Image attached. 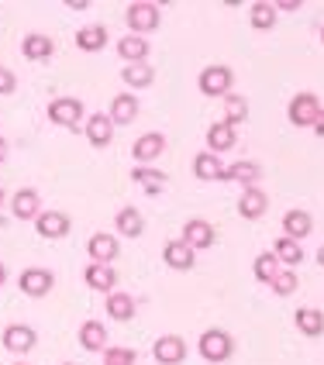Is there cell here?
Returning a JSON list of instances; mask_svg holds the SVG:
<instances>
[{
    "mask_svg": "<svg viewBox=\"0 0 324 365\" xmlns=\"http://www.w3.org/2000/svg\"><path fill=\"white\" fill-rule=\"evenodd\" d=\"M4 159H7V142L0 138V163H4Z\"/></svg>",
    "mask_w": 324,
    "mask_h": 365,
    "instance_id": "40",
    "label": "cell"
},
{
    "mask_svg": "<svg viewBox=\"0 0 324 365\" xmlns=\"http://www.w3.org/2000/svg\"><path fill=\"white\" fill-rule=\"evenodd\" d=\"M107 28L103 24H86V28H80L76 31V48L80 52H101V48H107Z\"/></svg>",
    "mask_w": 324,
    "mask_h": 365,
    "instance_id": "25",
    "label": "cell"
},
{
    "mask_svg": "<svg viewBox=\"0 0 324 365\" xmlns=\"http://www.w3.org/2000/svg\"><path fill=\"white\" fill-rule=\"evenodd\" d=\"M276 4H269V0H259V4H252L248 7V24L255 28V31H273L276 28Z\"/></svg>",
    "mask_w": 324,
    "mask_h": 365,
    "instance_id": "26",
    "label": "cell"
},
{
    "mask_svg": "<svg viewBox=\"0 0 324 365\" xmlns=\"http://www.w3.org/2000/svg\"><path fill=\"white\" fill-rule=\"evenodd\" d=\"M18 286L24 297H31V300H41V297H49L52 293V286H56V276L49 272V269H24L18 276Z\"/></svg>",
    "mask_w": 324,
    "mask_h": 365,
    "instance_id": "6",
    "label": "cell"
},
{
    "mask_svg": "<svg viewBox=\"0 0 324 365\" xmlns=\"http://www.w3.org/2000/svg\"><path fill=\"white\" fill-rule=\"evenodd\" d=\"M14 90H18V76L7 66H0V97H11Z\"/></svg>",
    "mask_w": 324,
    "mask_h": 365,
    "instance_id": "38",
    "label": "cell"
},
{
    "mask_svg": "<svg viewBox=\"0 0 324 365\" xmlns=\"http://www.w3.org/2000/svg\"><path fill=\"white\" fill-rule=\"evenodd\" d=\"M69 227H73V221H69L66 210H41L39 221H35V231H39L45 242H59V238H66Z\"/></svg>",
    "mask_w": 324,
    "mask_h": 365,
    "instance_id": "7",
    "label": "cell"
},
{
    "mask_svg": "<svg viewBox=\"0 0 324 365\" xmlns=\"http://www.w3.org/2000/svg\"><path fill=\"white\" fill-rule=\"evenodd\" d=\"M235 142H238V135H235V128H231V124L218 121V124H211V128H207V152H214V155L231 152Z\"/></svg>",
    "mask_w": 324,
    "mask_h": 365,
    "instance_id": "20",
    "label": "cell"
},
{
    "mask_svg": "<svg viewBox=\"0 0 324 365\" xmlns=\"http://www.w3.org/2000/svg\"><path fill=\"white\" fill-rule=\"evenodd\" d=\"M135 362H138V355L131 348H124V345L103 348V365H135Z\"/></svg>",
    "mask_w": 324,
    "mask_h": 365,
    "instance_id": "37",
    "label": "cell"
},
{
    "mask_svg": "<svg viewBox=\"0 0 324 365\" xmlns=\"http://www.w3.org/2000/svg\"><path fill=\"white\" fill-rule=\"evenodd\" d=\"M162 152H166V138H162L159 131H148V135H142L138 142L131 145V155H135L138 165H152Z\"/></svg>",
    "mask_w": 324,
    "mask_h": 365,
    "instance_id": "14",
    "label": "cell"
},
{
    "mask_svg": "<svg viewBox=\"0 0 324 365\" xmlns=\"http://www.w3.org/2000/svg\"><path fill=\"white\" fill-rule=\"evenodd\" d=\"M114 227H118V235H124V238H142V231H145L142 210H138V207H121Z\"/></svg>",
    "mask_w": 324,
    "mask_h": 365,
    "instance_id": "22",
    "label": "cell"
},
{
    "mask_svg": "<svg viewBox=\"0 0 324 365\" xmlns=\"http://www.w3.org/2000/svg\"><path fill=\"white\" fill-rule=\"evenodd\" d=\"M152 359L159 365H183V359H186V338H180V334H162L159 341L152 345Z\"/></svg>",
    "mask_w": 324,
    "mask_h": 365,
    "instance_id": "8",
    "label": "cell"
},
{
    "mask_svg": "<svg viewBox=\"0 0 324 365\" xmlns=\"http://www.w3.org/2000/svg\"><path fill=\"white\" fill-rule=\"evenodd\" d=\"M259 176H263V169H259L255 163H235V165H224V180L242 182L245 190H248V186H255V182H259Z\"/></svg>",
    "mask_w": 324,
    "mask_h": 365,
    "instance_id": "30",
    "label": "cell"
},
{
    "mask_svg": "<svg viewBox=\"0 0 324 365\" xmlns=\"http://www.w3.org/2000/svg\"><path fill=\"white\" fill-rule=\"evenodd\" d=\"M231 83H235V73L218 62V66H203L197 86H201L203 97H228L231 93Z\"/></svg>",
    "mask_w": 324,
    "mask_h": 365,
    "instance_id": "4",
    "label": "cell"
},
{
    "mask_svg": "<svg viewBox=\"0 0 324 365\" xmlns=\"http://www.w3.org/2000/svg\"><path fill=\"white\" fill-rule=\"evenodd\" d=\"M183 242L190 245L193 252H197V248H214V242H218V227L211 221H203V217H193V221L183 224Z\"/></svg>",
    "mask_w": 324,
    "mask_h": 365,
    "instance_id": "10",
    "label": "cell"
},
{
    "mask_svg": "<svg viewBox=\"0 0 324 365\" xmlns=\"http://www.w3.org/2000/svg\"><path fill=\"white\" fill-rule=\"evenodd\" d=\"M4 283H7V265L0 262V286H4Z\"/></svg>",
    "mask_w": 324,
    "mask_h": 365,
    "instance_id": "41",
    "label": "cell"
},
{
    "mask_svg": "<svg viewBox=\"0 0 324 365\" xmlns=\"http://www.w3.org/2000/svg\"><path fill=\"white\" fill-rule=\"evenodd\" d=\"M86 252H90V259H93V262L111 265V259H118V252H121V242H118V235L97 231V235L90 238V245H86Z\"/></svg>",
    "mask_w": 324,
    "mask_h": 365,
    "instance_id": "18",
    "label": "cell"
},
{
    "mask_svg": "<svg viewBox=\"0 0 324 365\" xmlns=\"http://www.w3.org/2000/svg\"><path fill=\"white\" fill-rule=\"evenodd\" d=\"M318 265H321V269H324V245H321V248H318Z\"/></svg>",
    "mask_w": 324,
    "mask_h": 365,
    "instance_id": "42",
    "label": "cell"
},
{
    "mask_svg": "<svg viewBox=\"0 0 324 365\" xmlns=\"http://www.w3.org/2000/svg\"><path fill=\"white\" fill-rule=\"evenodd\" d=\"M310 131H314V135H318V138H324V110H321V118H318V121H314V128H310Z\"/></svg>",
    "mask_w": 324,
    "mask_h": 365,
    "instance_id": "39",
    "label": "cell"
},
{
    "mask_svg": "<svg viewBox=\"0 0 324 365\" xmlns=\"http://www.w3.org/2000/svg\"><path fill=\"white\" fill-rule=\"evenodd\" d=\"M11 214H14L18 221H39V214H41L39 190H18V193L11 197Z\"/></svg>",
    "mask_w": 324,
    "mask_h": 365,
    "instance_id": "16",
    "label": "cell"
},
{
    "mask_svg": "<svg viewBox=\"0 0 324 365\" xmlns=\"http://www.w3.org/2000/svg\"><path fill=\"white\" fill-rule=\"evenodd\" d=\"M131 180H135V186H142L148 197H156V193L166 190V173L152 169V165H138V169L131 173Z\"/></svg>",
    "mask_w": 324,
    "mask_h": 365,
    "instance_id": "27",
    "label": "cell"
},
{
    "mask_svg": "<svg viewBox=\"0 0 324 365\" xmlns=\"http://www.w3.org/2000/svg\"><path fill=\"white\" fill-rule=\"evenodd\" d=\"M4 203H7V193H4V190H0V207H4Z\"/></svg>",
    "mask_w": 324,
    "mask_h": 365,
    "instance_id": "43",
    "label": "cell"
},
{
    "mask_svg": "<svg viewBox=\"0 0 324 365\" xmlns=\"http://www.w3.org/2000/svg\"><path fill=\"white\" fill-rule=\"evenodd\" d=\"M276 272H280V262H276V255H273V252H263V255L255 259V279L269 286L273 279H276Z\"/></svg>",
    "mask_w": 324,
    "mask_h": 365,
    "instance_id": "35",
    "label": "cell"
},
{
    "mask_svg": "<svg viewBox=\"0 0 324 365\" xmlns=\"http://www.w3.org/2000/svg\"><path fill=\"white\" fill-rule=\"evenodd\" d=\"M118 56H121L128 66L145 62L148 59V38H142V35H124V38H118Z\"/></svg>",
    "mask_w": 324,
    "mask_h": 365,
    "instance_id": "24",
    "label": "cell"
},
{
    "mask_svg": "<svg viewBox=\"0 0 324 365\" xmlns=\"http://www.w3.org/2000/svg\"><path fill=\"white\" fill-rule=\"evenodd\" d=\"M83 279L90 289H101V293H114V286H118V272L111 269V265L103 262H90L86 265V272H83Z\"/></svg>",
    "mask_w": 324,
    "mask_h": 365,
    "instance_id": "19",
    "label": "cell"
},
{
    "mask_svg": "<svg viewBox=\"0 0 324 365\" xmlns=\"http://www.w3.org/2000/svg\"><path fill=\"white\" fill-rule=\"evenodd\" d=\"M265 210H269V197H265V190H259V186L242 190V197H238V217H245V221H259Z\"/></svg>",
    "mask_w": 324,
    "mask_h": 365,
    "instance_id": "13",
    "label": "cell"
},
{
    "mask_svg": "<svg viewBox=\"0 0 324 365\" xmlns=\"http://www.w3.org/2000/svg\"><path fill=\"white\" fill-rule=\"evenodd\" d=\"M62 365H73V362H62Z\"/></svg>",
    "mask_w": 324,
    "mask_h": 365,
    "instance_id": "46",
    "label": "cell"
},
{
    "mask_svg": "<svg viewBox=\"0 0 324 365\" xmlns=\"http://www.w3.org/2000/svg\"><path fill=\"white\" fill-rule=\"evenodd\" d=\"M21 56L28 62H45L56 56V38H49V35H41V31H35V35H24V41H21Z\"/></svg>",
    "mask_w": 324,
    "mask_h": 365,
    "instance_id": "15",
    "label": "cell"
},
{
    "mask_svg": "<svg viewBox=\"0 0 324 365\" xmlns=\"http://www.w3.org/2000/svg\"><path fill=\"white\" fill-rule=\"evenodd\" d=\"M14 365H31V362H14Z\"/></svg>",
    "mask_w": 324,
    "mask_h": 365,
    "instance_id": "44",
    "label": "cell"
},
{
    "mask_svg": "<svg viewBox=\"0 0 324 365\" xmlns=\"http://www.w3.org/2000/svg\"><path fill=\"white\" fill-rule=\"evenodd\" d=\"M80 345L86 348V351H103V348H107V327H103L101 321H86V324L80 327Z\"/></svg>",
    "mask_w": 324,
    "mask_h": 365,
    "instance_id": "31",
    "label": "cell"
},
{
    "mask_svg": "<svg viewBox=\"0 0 324 365\" xmlns=\"http://www.w3.org/2000/svg\"><path fill=\"white\" fill-rule=\"evenodd\" d=\"M310 231H314V217H310V210L293 207V210H286V214H283V238L304 242Z\"/></svg>",
    "mask_w": 324,
    "mask_h": 365,
    "instance_id": "17",
    "label": "cell"
},
{
    "mask_svg": "<svg viewBox=\"0 0 324 365\" xmlns=\"http://www.w3.org/2000/svg\"><path fill=\"white\" fill-rule=\"evenodd\" d=\"M197 348H201L203 362L221 365L235 355V338H231L228 331H221V327H207V331L201 334V341H197Z\"/></svg>",
    "mask_w": 324,
    "mask_h": 365,
    "instance_id": "2",
    "label": "cell"
},
{
    "mask_svg": "<svg viewBox=\"0 0 324 365\" xmlns=\"http://www.w3.org/2000/svg\"><path fill=\"white\" fill-rule=\"evenodd\" d=\"M83 131H86V142L93 145V148H107V145L114 142V121L107 114H101V110L83 121Z\"/></svg>",
    "mask_w": 324,
    "mask_h": 365,
    "instance_id": "11",
    "label": "cell"
},
{
    "mask_svg": "<svg viewBox=\"0 0 324 365\" xmlns=\"http://www.w3.org/2000/svg\"><path fill=\"white\" fill-rule=\"evenodd\" d=\"M162 262L169 265V269H176V272H190L197 265V259H193V248L183 242V238H176V242L162 245Z\"/></svg>",
    "mask_w": 324,
    "mask_h": 365,
    "instance_id": "12",
    "label": "cell"
},
{
    "mask_svg": "<svg viewBox=\"0 0 324 365\" xmlns=\"http://www.w3.org/2000/svg\"><path fill=\"white\" fill-rule=\"evenodd\" d=\"M121 80H124V86H131V90H145V86L156 83V69L145 66V62H135V66H124L121 69Z\"/></svg>",
    "mask_w": 324,
    "mask_h": 365,
    "instance_id": "28",
    "label": "cell"
},
{
    "mask_svg": "<svg viewBox=\"0 0 324 365\" xmlns=\"http://www.w3.org/2000/svg\"><path fill=\"white\" fill-rule=\"evenodd\" d=\"M135 118H138V97L135 93H118L111 101V121H114V128L118 124H131Z\"/></svg>",
    "mask_w": 324,
    "mask_h": 365,
    "instance_id": "23",
    "label": "cell"
},
{
    "mask_svg": "<svg viewBox=\"0 0 324 365\" xmlns=\"http://www.w3.org/2000/svg\"><path fill=\"white\" fill-rule=\"evenodd\" d=\"M86 118L80 97H56L49 103V121L59 128H80V121Z\"/></svg>",
    "mask_w": 324,
    "mask_h": 365,
    "instance_id": "5",
    "label": "cell"
},
{
    "mask_svg": "<svg viewBox=\"0 0 324 365\" xmlns=\"http://www.w3.org/2000/svg\"><path fill=\"white\" fill-rule=\"evenodd\" d=\"M321 118V101L318 93H293V101L286 103V121L293 128H314V121Z\"/></svg>",
    "mask_w": 324,
    "mask_h": 365,
    "instance_id": "3",
    "label": "cell"
},
{
    "mask_svg": "<svg viewBox=\"0 0 324 365\" xmlns=\"http://www.w3.org/2000/svg\"><path fill=\"white\" fill-rule=\"evenodd\" d=\"M293 321H297V331L304 338H321L324 334V310H318V307H300Z\"/></svg>",
    "mask_w": 324,
    "mask_h": 365,
    "instance_id": "21",
    "label": "cell"
},
{
    "mask_svg": "<svg viewBox=\"0 0 324 365\" xmlns=\"http://www.w3.org/2000/svg\"><path fill=\"white\" fill-rule=\"evenodd\" d=\"M193 176H197V180H224L221 159H218L214 152H201V155L193 159Z\"/></svg>",
    "mask_w": 324,
    "mask_h": 365,
    "instance_id": "29",
    "label": "cell"
},
{
    "mask_svg": "<svg viewBox=\"0 0 324 365\" xmlns=\"http://www.w3.org/2000/svg\"><path fill=\"white\" fill-rule=\"evenodd\" d=\"M321 41H324V28H321Z\"/></svg>",
    "mask_w": 324,
    "mask_h": 365,
    "instance_id": "45",
    "label": "cell"
},
{
    "mask_svg": "<svg viewBox=\"0 0 324 365\" xmlns=\"http://www.w3.org/2000/svg\"><path fill=\"white\" fill-rule=\"evenodd\" d=\"M273 255H276V262H283L286 269L304 262V248H300V242H293V238H280V242L273 245Z\"/></svg>",
    "mask_w": 324,
    "mask_h": 365,
    "instance_id": "32",
    "label": "cell"
},
{
    "mask_svg": "<svg viewBox=\"0 0 324 365\" xmlns=\"http://www.w3.org/2000/svg\"><path fill=\"white\" fill-rule=\"evenodd\" d=\"M248 121V101L238 97V93H228L224 97V124H231V128H238V124Z\"/></svg>",
    "mask_w": 324,
    "mask_h": 365,
    "instance_id": "33",
    "label": "cell"
},
{
    "mask_svg": "<svg viewBox=\"0 0 324 365\" xmlns=\"http://www.w3.org/2000/svg\"><path fill=\"white\" fill-rule=\"evenodd\" d=\"M273 293H276V297H293V289H297V272H293V269H280V272H276V279H273Z\"/></svg>",
    "mask_w": 324,
    "mask_h": 365,
    "instance_id": "36",
    "label": "cell"
},
{
    "mask_svg": "<svg viewBox=\"0 0 324 365\" xmlns=\"http://www.w3.org/2000/svg\"><path fill=\"white\" fill-rule=\"evenodd\" d=\"M124 21H128V35H148L156 31L162 21V7L152 0H135L124 7Z\"/></svg>",
    "mask_w": 324,
    "mask_h": 365,
    "instance_id": "1",
    "label": "cell"
},
{
    "mask_svg": "<svg viewBox=\"0 0 324 365\" xmlns=\"http://www.w3.org/2000/svg\"><path fill=\"white\" fill-rule=\"evenodd\" d=\"M4 348L11 351V355H28L31 348L39 345V334H35V327H28V324H11V327H4Z\"/></svg>",
    "mask_w": 324,
    "mask_h": 365,
    "instance_id": "9",
    "label": "cell"
},
{
    "mask_svg": "<svg viewBox=\"0 0 324 365\" xmlns=\"http://www.w3.org/2000/svg\"><path fill=\"white\" fill-rule=\"evenodd\" d=\"M107 314L114 321H131L135 317V297H128V293H107Z\"/></svg>",
    "mask_w": 324,
    "mask_h": 365,
    "instance_id": "34",
    "label": "cell"
}]
</instances>
